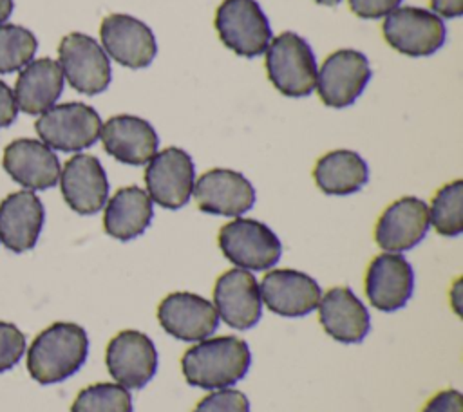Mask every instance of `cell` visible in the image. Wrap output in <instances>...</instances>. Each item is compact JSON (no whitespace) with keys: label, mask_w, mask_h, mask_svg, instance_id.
<instances>
[{"label":"cell","mask_w":463,"mask_h":412,"mask_svg":"<svg viewBox=\"0 0 463 412\" xmlns=\"http://www.w3.org/2000/svg\"><path fill=\"white\" fill-rule=\"evenodd\" d=\"M251 354L237 336L204 338L181 358L184 379L199 389L219 390L241 381L250 369Z\"/></svg>","instance_id":"6da1fadb"},{"label":"cell","mask_w":463,"mask_h":412,"mask_svg":"<svg viewBox=\"0 0 463 412\" xmlns=\"http://www.w3.org/2000/svg\"><path fill=\"white\" fill-rule=\"evenodd\" d=\"M87 354L89 338L83 327L71 322H56L31 343L27 370L42 385L60 383L85 363Z\"/></svg>","instance_id":"7a4b0ae2"},{"label":"cell","mask_w":463,"mask_h":412,"mask_svg":"<svg viewBox=\"0 0 463 412\" xmlns=\"http://www.w3.org/2000/svg\"><path fill=\"white\" fill-rule=\"evenodd\" d=\"M266 70L273 87L288 98H304L315 90L318 72L315 54L295 33H282L269 42Z\"/></svg>","instance_id":"3957f363"},{"label":"cell","mask_w":463,"mask_h":412,"mask_svg":"<svg viewBox=\"0 0 463 412\" xmlns=\"http://www.w3.org/2000/svg\"><path fill=\"white\" fill-rule=\"evenodd\" d=\"M219 248L232 264L246 271H266L279 262L282 253L280 240L269 226L244 217L221 228Z\"/></svg>","instance_id":"277c9868"},{"label":"cell","mask_w":463,"mask_h":412,"mask_svg":"<svg viewBox=\"0 0 463 412\" xmlns=\"http://www.w3.org/2000/svg\"><path fill=\"white\" fill-rule=\"evenodd\" d=\"M36 134L49 148L80 152L92 146L101 132L99 114L87 103L52 105L36 119Z\"/></svg>","instance_id":"5b68a950"},{"label":"cell","mask_w":463,"mask_h":412,"mask_svg":"<svg viewBox=\"0 0 463 412\" xmlns=\"http://www.w3.org/2000/svg\"><path fill=\"white\" fill-rule=\"evenodd\" d=\"M215 29L221 42L244 58L260 56L271 42L269 22L255 0H222Z\"/></svg>","instance_id":"8992f818"},{"label":"cell","mask_w":463,"mask_h":412,"mask_svg":"<svg viewBox=\"0 0 463 412\" xmlns=\"http://www.w3.org/2000/svg\"><path fill=\"white\" fill-rule=\"evenodd\" d=\"M58 63L69 85L87 96L103 92L112 78L110 61L103 47L83 33H71L61 38Z\"/></svg>","instance_id":"52a82bcc"},{"label":"cell","mask_w":463,"mask_h":412,"mask_svg":"<svg viewBox=\"0 0 463 412\" xmlns=\"http://www.w3.org/2000/svg\"><path fill=\"white\" fill-rule=\"evenodd\" d=\"M195 168L192 157L177 146L156 152L145 168L146 193L166 210L183 208L194 190Z\"/></svg>","instance_id":"ba28073f"},{"label":"cell","mask_w":463,"mask_h":412,"mask_svg":"<svg viewBox=\"0 0 463 412\" xmlns=\"http://www.w3.org/2000/svg\"><path fill=\"white\" fill-rule=\"evenodd\" d=\"M382 29L392 49L412 58L434 54L447 36L443 20L420 7H396L385 16Z\"/></svg>","instance_id":"9c48e42d"},{"label":"cell","mask_w":463,"mask_h":412,"mask_svg":"<svg viewBox=\"0 0 463 412\" xmlns=\"http://www.w3.org/2000/svg\"><path fill=\"white\" fill-rule=\"evenodd\" d=\"M369 80L367 58L360 51L340 49L324 60L315 89L327 107L344 108L358 99Z\"/></svg>","instance_id":"30bf717a"},{"label":"cell","mask_w":463,"mask_h":412,"mask_svg":"<svg viewBox=\"0 0 463 412\" xmlns=\"http://www.w3.org/2000/svg\"><path fill=\"white\" fill-rule=\"evenodd\" d=\"M99 38L105 54L128 69H143L157 54L152 29L130 14L114 13L105 16L99 27Z\"/></svg>","instance_id":"8fae6325"},{"label":"cell","mask_w":463,"mask_h":412,"mask_svg":"<svg viewBox=\"0 0 463 412\" xmlns=\"http://www.w3.org/2000/svg\"><path fill=\"white\" fill-rule=\"evenodd\" d=\"M105 361L116 383L125 389H141L157 370V351L145 332L127 329L109 342Z\"/></svg>","instance_id":"7c38bea8"},{"label":"cell","mask_w":463,"mask_h":412,"mask_svg":"<svg viewBox=\"0 0 463 412\" xmlns=\"http://www.w3.org/2000/svg\"><path fill=\"white\" fill-rule=\"evenodd\" d=\"M157 320L170 336L181 342H201L210 338L219 323L213 304L186 291L165 296L157 307Z\"/></svg>","instance_id":"4fadbf2b"},{"label":"cell","mask_w":463,"mask_h":412,"mask_svg":"<svg viewBox=\"0 0 463 412\" xmlns=\"http://www.w3.org/2000/svg\"><path fill=\"white\" fill-rule=\"evenodd\" d=\"M217 316L233 329L253 327L262 314V298L257 278L241 267L222 273L213 287Z\"/></svg>","instance_id":"5bb4252c"},{"label":"cell","mask_w":463,"mask_h":412,"mask_svg":"<svg viewBox=\"0 0 463 412\" xmlns=\"http://www.w3.org/2000/svg\"><path fill=\"white\" fill-rule=\"evenodd\" d=\"M192 195L201 211L224 217H239L255 202L251 183L242 173L228 168L204 172L194 183Z\"/></svg>","instance_id":"9a60e30c"},{"label":"cell","mask_w":463,"mask_h":412,"mask_svg":"<svg viewBox=\"0 0 463 412\" xmlns=\"http://www.w3.org/2000/svg\"><path fill=\"white\" fill-rule=\"evenodd\" d=\"M429 226V206L418 197H402L380 215L374 240L387 253H402L420 244Z\"/></svg>","instance_id":"2e32d148"},{"label":"cell","mask_w":463,"mask_h":412,"mask_svg":"<svg viewBox=\"0 0 463 412\" xmlns=\"http://www.w3.org/2000/svg\"><path fill=\"white\" fill-rule=\"evenodd\" d=\"M60 186L69 208L80 215L99 211L109 197L107 173L98 157L89 154H76L65 163Z\"/></svg>","instance_id":"e0dca14e"},{"label":"cell","mask_w":463,"mask_h":412,"mask_svg":"<svg viewBox=\"0 0 463 412\" xmlns=\"http://www.w3.org/2000/svg\"><path fill=\"white\" fill-rule=\"evenodd\" d=\"M414 289L411 264L400 253H382L374 257L365 273V295L371 305L383 313L402 309Z\"/></svg>","instance_id":"ac0fdd59"},{"label":"cell","mask_w":463,"mask_h":412,"mask_svg":"<svg viewBox=\"0 0 463 412\" xmlns=\"http://www.w3.org/2000/svg\"><path fill=\"white\" fill-rule=\"evenodd\" d=\"M259 289L266 307L288 318L309 314L317 309L322 296L315 278L297 269H273L266 273Z\"/></svg>","instance_id":"d6986e66"},{"label":"cell","mask_w":463,"mask_h":412,"mask_svg":"<svg viewBox=\"0 0 463 412\" xmlns=\"http://www.w3.org/2000/svg\"><path fill=\"white\" fill-rule=\"evenodd\" d=\"M103 148L116 161L141 166L148 163L159 146V137L154 126L137 116L119 114L107 119L99 132Z\"/></svg>","instance_id":"ffe728a7"},{"label":"cell","mask_w":463,"mask_h":412,"mask_svg":"<svg viewBox=\"0 0 463 412\" xmlns=\"http://www.w3.org/2000/svg\"><path fill=\"white\" fill-rule=\"evenodd\" d=\"M4 170L27 190H47L60 179V161L52 148L36 139H14L4 150Z\"/></svg>","instance_id":"44dd1931"},{"label":"cell","mask_w":463,"mask_h":412,"mask_svg":"<svg viewBox=\"0 0 463 412\" xmlns=\"http://www.w3.org/2000/svg\"><path fill=\"white\" fill-rule=\"evenodd\" d=\"M45 211L42 201L31 190H20L0 202V240L14 251L24 253L34 248Z\"/></svg>","instance_id":"7402d4cb"},{"label":"cell","mask_w":463,"mask_h":412,"mask_svg":"<svg viewBox=\"0 0 463 412\" xmlns=\"http://www.w3.org/2000/svg\"><path fill=\"white\" fill-rule=\"evenodd\" d=\"M317 307L324 331L336 342L358 343L369 332V313L349 287L329 289Z\"/></svg>","instance_id":"603a6c76"},{"label":"cell","mask_w":463,"mask_h":412,"mask_svg":"<svg viewBox=\"0 0 463 412\" xmlns=\"http://www.w3.org/2000/svg\"><path fill=\"white\" fill-rule=\"evenodd\" d=\"M63 90V72L58 61L40 58L29 61L14 85L16 107L25 114H43L49 110Z\"/></svg>","instance_id":"cb8c5ba5"},{"label":"cell","mask_w":463,"mask_h":412,"mask_svg":"<svg viewBox=\"0 0 463 412\" xmlns=\"http://www.w3.org/2000/svg\"><path fill=\"white\" fill-rule=\"evenodd\" d=\"M154 208L148 193L139 186H125L109 199L103 213V228L118 240H130L150 226Z\"/></svg>","instance_id":"d4e9b609"},{"label":"cell","mask_w":463,"mask_h":412,"mask_svg":"<svg viewBox=\"0 0 463 412\" xmlns=\"http://www.w3.org/2000/svg\"><path fill=\"white\" fill-rule=\"evenodd\" d=\"M317 186L327 195H349L369 179L365 161L353 150H333L322 155L313 170Z\"/></svg>","instance_id":"484cf974"},{"label":"cell","mask_w":463,"mask_h":412,"mask_svg":"<svg viewBox=\"0 0 463 412\" xmlns=\"http://www.w3.org/2000/svg\"><path fill=\"white\" fill-rule=\"evenodd\" d=\"M429 220L439 235L458 237L463 231V181L441 186L429 208Z\"/></svg>","instance_id":"4316f807"},{"label":"cell","mask_w":463,"mask_h":412,"mask_svg":"<svg viewBox=\"0 0 463 412\" xmlns=\"http://www.w3.org/2000/svg\"><path fill=\"white\" fill-rule=\"evenodd\" d=\"M71 412H132V398L119 383H94L80 390Z\"/></svg>","instance_id":"83f0119b"},{"label":"cell","mask_w":463,"mask_h":412,"mask_svg":"<svg viewBox=\"0 0 463 412\" xmlns=\"http://www.w3.org/2000/svg\"><path fill=\"white\" fill-rule=\"evenodd\" d=\"M38 47L36 36L20 25L0 23V74L24 69Z\"/></svg>","instance_id":"f1b7e54d"},{"label":"cell","mask_w":463,"mask_h":412,"mask_svg":"<svg viewBox=\"0 0 463 412\" xmlns=\"http://www.w3.org/2000/svg\"><path fill=\"white\" fill-rule=\"evenodd\" d=\"M194 412H250V401L241 390L219 389L204 396Z\"/></svg>","instance_id":"f546056e"},{"label":"cell","mask_w":463,"mask_h":412,"mask_svg":"<svg viewBox=\"0 0 463 412\" xmlns=\"http://www.w3.org/2000/svg\"><path fill=\"white\" fill-rule=\"evenodd\" d=\"M25 351L24 332L7 322H0V372L13 369Z\"/></svg>","instance_id":"4dcf8cb0"},{"label":"cell","mask_w":463,"mask_h":412,"mask_svg":"<svg viewBox=\"0 0 463 412\" xmlns=\"http://www.w3.org/2000/svg\"><path fill=\"white\" fill-rule=\"evenodd\" d=\"M402 0H349L351 11L360 18H382L394 11Z\"/></svg>","instance_id":"1f68e13d"},{"label":"cell","mask_w":463,"mask_h":412,"mask_svg":"<svg viewBox=\"0 0 463 412\" xmlns=\"http://www.w3.org/2000/svg\"><path fill=\"white\" fill-rule=\"evenodd\" d=\"M421 412H463V398L456 389L441 390L427 401Z\"/></svg>","instance_id":"d6a6232c"},{"label":"cell","mask_w":463,"mask_h":412,"mask_svg":"<svg viewBox=\"0 0 463 412\" xmlns=\"http://www.w3.org/2000/svg\"><path fill=\"white\" fill-rule=\"evenodd\" d=\"M16 112L18 107L13 90L4 81H0V128L11 125L16 119Z\"/></svg>","instance_id":"836d02e7"},{"label":"cell","mask_w":463,"mask_h":412,"mask_svg":"<svg viewBox=\"0 0 463 412\" xmlns=\"http://www.w3.org/2000/svg\"><path fill=\"white\" fill-rule=\"evenodd\" d=\"M430 7L445 18H458L463 13V0H430Z\"/></svg>","instance_id":"e575fe53"},{"label":"cell","mask_w":463,"mask_h":412,"mask_svg":"<svg viewBox=\"0 0 463 412\" xmlns=\"http://www.w3.org/2000/svg\"><path fill=\"white\" fill-rule=\"evenodd\" d=\"M461 298V280H458L456 284H454V287H452V291H450V302H452V307H454V311L459 314L461 313V307L458 305V300Z\"/></svg>","instance_id":"d590c367"},{"label":"cell","mask_w":463,"mask_h":412,"mask_svg":"<svg viewBox=\"0 0 463 412\" xmlns=\"http://www.w3.org/2000/svg\"><path fill=\"white\" fill-rule=\"evenodd\" d=\"M13 11V0H0V23L9 18Z\"/></svg>","instance_id":"8d00e7d4"},{"label":"cell","mask_w":463,"mask_h":412,"mask_svg":"<svg viewBox=\"0 0 463 412\" xmlns=\"http://www.w3.org/2000/svg\"><path fill=\"white\" fill-rule=\"evenodd\" d=\"M318 4H324V5H336L340 0H315Z\"/></svg>","instance_id":"74e56055"}]
</instances>
